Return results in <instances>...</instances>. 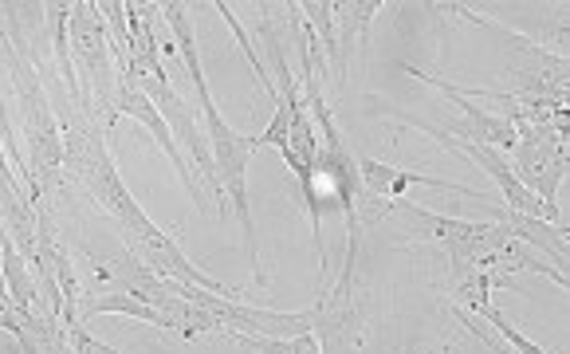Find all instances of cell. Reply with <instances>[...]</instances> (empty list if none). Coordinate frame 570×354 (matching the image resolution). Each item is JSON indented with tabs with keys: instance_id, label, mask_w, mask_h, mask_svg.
Listing matches in <instances>:
<instances>
[{
	"instance_id": "obj_1",
	"label": "cell",
	"mask_w": 570,
	"mask_h": 354,
	"mask_svg": "<svg viewBox=\"0 0 570 354\" xmlns=\"http://www.w3.org/2000/svg\"><path fill=\"white\" fill-rule=\"evenodd\" d=\"M63 158H68V166L76 169V177L87 186V194L95 197V205L118 220V228L126 233V253H135L138 260H142L146 268L158 272V276H169V279H181V284L205 287V292L228 295L225 284H217L213 276H205L197 264H189V256L174 245V236H166L142 209H138V201L130 197V189L122 186V177H118L115 161H110L107 142H102V135H95L91 122H76V127H68Z\"/></svg>"
},
{
	"instance_id": "obj_2",
	"label": "cell",
	"mask_w": 570,
	"mask_h": 354,
	"mask_svg": "<svg viewBox=\"0 0 570 354\" xmlns=\"http://www.w3.org/2000/svg\"><path fill=\"white\" fill-rule=\"evenodd\" d=\"M161 17L166 24L174 28V40H177V51H181L185 68H189V83H194V95H197V107L205 115V142H209V154H213V169H217V181L225 189L228 205L236 209L240 217V228H244V240H248V253H252V272L256 279H264V268L256 260V228H252V205H248V189H244V174H248V161H252V146L244 135H236L228 127L225 118H220L217 102H213V91L205 83V71H202V56H197V40H194V17H189V4H161Z\"/></svg>"
},
{
	"instance_id": "obj_3",
	"label": "cell",
	"mask_w": 570,
	"mask_h": 354,
	"mask_svg": "<svg viewBox=\"0 0 570 354\" xmlns=\"http://www.w3.org/2000/svg\"><path fill=\"white\" fill-rule=\"evenodd\" d=\"M386 213H397L405 217V236L402 245L410 240H425V245L445 248V256H456V260H476L484 268H492L495 256L503 248L512 245V233L500 225V220H461V217H441V213H429L421 205L405 201V197H394L377 209V217H386Z\"/></svg>"
},
{
	"instance_id": "obj_4",
	"label": "cell",
	"mask_w": 570,
	"mask_h": 354,
	"mask_svg": "<svg viewBox=\"0 0 570 354\" xmlns=\"http://www.w3.org/2000/svg\"><path fill=\"white\" fill-rule=\"evenodd\" d=\"M515 166L512 174L520 177V186L543 201L547 217L562 225L559 213V181L567 174V130L562 127H539V122H515Z\"/></svg>"
},
{
	"instance_id": "obj_5",
	"label": "cell",
	"mask_w": 570,
	"mask_h": 354,
	"mask_svg": "<svg viewBox=\"0 0 570 354\" xmlns=\"http://www.w3.org/2000/svg\"><path fill=\"white\" fill-rule=\"evenodd\" d=\"M68 48H71V59L79 63V71L87 76L79 107L91 110V87L110 76V40H107V20H102V12L95 9V4H87V0L71 4V12H68Z\"/></svg>"
},
{
	"instance_id": "obj_6",
	"label": "cell",
	"mask_w": 570,
	"mask_h": 354,
	"mask_svg": "<svg viewBox=\"0 0 570 354\" xmlns=\"http://www.w3.org/2000/svg\"><path fill=\"white\" fill-rule=\"evenodd\" d=\"M358 186H362V201H358V213L366 205H374L377 197H402L405 189L413 186H429V189H449L456 197H469V201H488V194L480 189H469V186H456V181H445V177H429V174H417V169H402V166H386V161L377 158H362L358 161Z\"/></svg>"
},
{
	"instance_id": "obj_7",
	"label": "cell",
	"mask_w": 570,
	"mask_h": 354,
	"mask_svg": "<svg viewBox=\"0 0 570 354\" xmlns=\"http://www.w3.org/2000/svg\"><path fill=\"white\" fill-rule=\"evenodd\" d=\"M115 107H110V118H107V127H115V118L118 115H130V118H138L146 130L154 135V142L161 146V150L169 154V161H174V169H177V177H181V186H185V194L194 197V205L205 213V197H202V189H197V174L189 169V161H185V154L177 150V142H174V135H169V127H166V118L158 115V107H154L150 99H146L142 91H138L135 83H118V91H115Z\"/></svg>"
},
{
	"instance_id": "obj_8",
	"label": "cell",
	"mask_w": 570,
	"mask_h": 354,
	"mask_svg": "<svg viewBox=\"0 0 570 354\" xmlns=\"http://www.w3.org/2000/svg\"><path fill=\"white\" fill-rule=\"evenodd\" d=\"M410 76L425 79L429 87H436V91L445 95V99H453L456 107H461L464 122L456 130H445V135L469 138V142H480V146H492V150H500V154L512 150V146H515V122H508L503 115H492V110H484L480 102H472L469 91H461V87L445 83V79L429 76V71H421V68H410ZM436 130H441V127H436Z\"/></svg>"
},
{
	"instance_id": "obj_9",
	"label": "cell",
	"mask_w": 570,
	"mask_h": 354,
	"mask_svg": "<svg viewBox=\"0 0 570 354\" xmlns=\"http://www.w3.org/2000/svg\"><path fill=\"white\" fill-rule=\"evenodd\" d=\"M495 220H500V225L508 228L520 245L543 253L551 268L567 272V228L562 225L543 220V217H523V213H512V209H495Z\"/></svg>"
},
{
	"instance_id": "obj_10",
	"label": "cell",
	"mask_w": 570,
	"mask_h": 354,
	"mask_svg": "<svg viewBox=\"0 0 570 354\" xmlns=\"http://www.w3.org/2000/svg\"><path fill=\"white\" fill-rule=\"evenodd\" d=\"M492 272L484 268V264L476 260H456V256H449L445 264V299L453 307H461V312L469 315H480L488 304H492Z\"/></svg>"
},
{
	"instance_id": "obj_11",
	"label": "cell",
	"mask_w": 570,
	"mask_h": 354,
	"mask_svg": "<svg viewBox=\"0 0 570 354\" xmlns=\"http://www.w3.org/2000/svg\"><path fill=\"white\" fill-rule=\"evenodd\" d=\"M377 9H386L382 0H351V4H335V40H338V87H346V63L354 51L366 56L370 48V20Z\"/></svg>"
},
{
	"instance_id": "obj_12",
	"label": "cell",
	"mask_w": 570,
	"mask_h": 354,
	"mask_svg": "<svg viewBox=\"0 0 570 354\" xmlns=\"http://www.w3.org/2000/svg\"><path fill=\"white\" fill-rule=\"evenodd\" d=\"M95 315H130V319H138V323L169 327L166 315H161L150 299H142V295H135V292H107L102 299H87V304H79V323L95 319ZM169 331H174V327H169Z\"/></svg>"
},
{
	"instance_id": "obj_13",
	"label": "cell",
	"mask_w": 570,
	"mask_h": 354,
	"mask_svg": "<svg viewBox=\"0 0 570 354\" xmlns=\"http://www.w3.org/2000/svg\"><path fill=\"white\" fill-rule=\"evenodd\" d=\"M303 20H307L311 32H320V48H323V59H327V76L331 83L338 87V40H335V4L327 0H307L299 4Z\"/></svg>"
},
{
	"instance_id": "obj_14",
	"label": "cell",
	"mask_w": 570,
	"mask_h": 354,
	"mask_svg": "<svg viewBox=\"0 0 570 354\" xmlns=\"http://www.w3.org/2000/svg\"><path fill=\"white\" fill-rule=\"evenodd\" d=\"M0 331H9V335L20 338V346H24L28 354H36V346H40V338H51L56 335V327H40V323H32L24 312H20L17 304H12V295L4 292V284H0Z\"/></svg>"
},
{
	"instance_id": "obj_15",
	"label": "cell",
	"mask_w": 570,
	"mask_h": 354,
	"mask_svg": "<svg viewBox=\"0 0 570 354\" xmlns=\"http://www.w3.org/2000/svg\"><path fill=\"white\" fill-rule=\"evenodd\" d=\"M256 354H320V338L295 335V338H264V335H225Z\"/></svg>"
},
{
	"instance_id": "obj_16",
	"label": "cell",
	"mask_w": 570,
	"mask_h": 354,
	"mask_svg": "<svg viewBox=\"0 0 570 354\" xmlns=\"http://www.w3.org/2000/svg\"><path fill=\"white\" fill-rule=\"evenodd\" d=\"M476 319H484V323H488V327H492V331H495V335H500V338H503V343L512 346V351H515V354H547V351H543V346H539V343H531V338H528V335H523V331H520V327H515V323H512V319H508V315H503V312H500V307H495V304H488V307H484V312H480V315H476Z\"/></svg>"
},
{
	"instance_id": "obj_17",
	"label": "cell",
	"mask_w": 570,
	"mask_h": 354,
	"mask_svg": "<svg viewBox=\"0 0 570 354\" xmlns=\"http://www.w3.org/2000/svg\"><path fill=\"white\" fill-rule=\"evenodd\" d=\"M68 343H71V354H122L115 351V346L99 343L95 335H87L83 323H76V327H68Z\"/></svg>"
},
{
	"instance_id": "obj_18",
	"label": "cell",
	"mask_w": 570,
	"mask_h": 354,
	"mask_svg": "<svg viewBox=\"0 0 570 354\" xmlns=\"http://www.w3.org/2000/svg\"><path fill=\"white\" fill-rule=\"evenodd\" d=\"M413 354H445V346H417Z\"/></svg>"
}]
</instances>
